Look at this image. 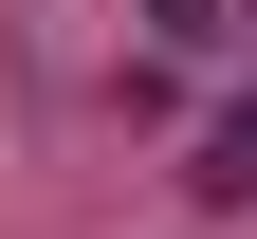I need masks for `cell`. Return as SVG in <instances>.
<instances>
[{
    "mask_svg": "<svg viewBox=\"0 0 257 239\" xmlns=\"http://www.w3.org/2000/svg\"><path fill=\"white\" fill-rule=\"evenodd\" d=\"M128 19H147V55H220V37L257 19V0H128Z\"/></svg>",
    "mask_w": 257,
    "mask_h": 239,
    "instance_id": "1",
    "label": "cell"
},
{
    "mask_svg": "<svg viewBox=\"0 0 257 239\" xmlns=\"http://www.w3.org/2000/svg\"><path fill=\"white\" fill-rule=\"evenodd\" d=\"M184 184H202V202H257V92H239V111L202 129V166H184Z\"/></svg>",
    "mask_w": 257,
    "mask_h": 239,
    "instance_id": "2",
    "label": "cell"
}]
</instances>
